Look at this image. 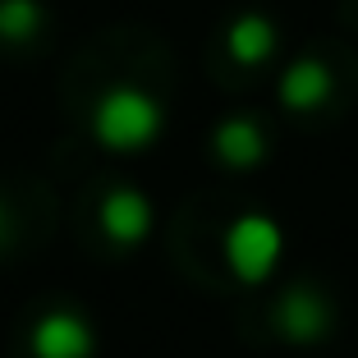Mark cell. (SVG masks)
Instances as JSON below:
<instances>
[{
  "mask_svg": "<svg viewBox=\"0 0 358 358\" xmlns=\"http://www.w3.org/2000/svg\"><path fill=\"white\" fill-rule=\"evenodd\" d=\"M87 134L101 152H115V157L148 152L166 134V106H161L157 92H148L138 83H110L92 101Z\"/></svg>",
  "mask_w": 358,
  "mask_h": 358,
  "instance_id": "cell-1",
  "label": "cell"
},
{
  "mask_svg": "<svg viewBox=\"0 0 358 358\" xmlns=\"http://www.w3.org/2000/svg\"><path fill=\"white\" fill-rule=\"evenodd\" d=\"M285 257V225L266 211H239L221 234V262L243 289H262Z\"/></svg>",
  "mask_w": 358,
  "mask_h": 358,
  "instance_id": "cell-2",
  "label": "cell"
},
{
  "mask_svg": "<svg viewBox=\"0 0 358 358\" xmlns=\"http://www.w3.org/2000/svg\"><path fill=\"white\" fill-rule=\"evenodd\" d=\"M271 331L285 345H322L336 331V303L313 280H294L271 303Z\"/></svg>",
  "mask_w": 358,
  "mask_h": 358,
  "instance_id": "cell-3",
  "label": "cell"
},
{
  "mask_svg": "<svg viewBox=\"0 0 358 358\" xmlns=\"http://www.w3.org/2000/svg\"><path fill=\"white\" fill-rule=\"evenodd\" d=\"M32 358H92L96 331L78 308H46L28 331Z\"/></svg>",
  "mask_w": 358,
  "mask_h": 358,
  "instance_id": "cell-4",
  "label": "cell"
},
{
  "mask_svg": "<svg viewBox=\"0 0 358 358\" xmlns=\"http://www.w3.org/2000/svg\"><path fill=\"white\" fill-rule=\"evenodd\" d=\"M96 225L115 248H138V243H148L152 225H157V207H152V198L143 189L120 184L96 202Z\"/></svg>",
  "mask_w": 358,
  "mask_h": 358,
  "instance_id": "cell-5",
  "label": "cell"
},
{
  "mask_svg": "<svg viewBox=\"0 0 358 358\" xmlns=\"http://www.w3.org/2000/svg\"><path fill=\"white\" fill-rule=\"evenodd\" d=\"M331 92H336V74H331V64L322 55H294L275 78V101L285 110H294V115L322 110L331 101Z\"/></svg>",
  "mask_w": 358,
  "mask_h": 358,
  "instance_id": "cell-6",
  "label": "cell"
},
{
  "mask_svg": "<svg viewBox=\"0 0 358 358\" xmlns=\"http://www.w3.org/2000/svg\"><path fill=\"white\" fill-rule=\"evenodd\" d=\"M211 157L225 170H253L266 161V129L253 115H225L211 129Z\"/></svg>",
  "mask_w": 358,
  "mask_h": 358,
  "instance_id": "cell-7",
  "label": "cell"
},
{
  "mask_svg": "<svg viewBox=\"0 0 358 358\" xmlns=\"http://www.w3.org/2000/svg\"><path fill=\"white\" fill-rule=\"evenodd\" d=\"M275 46H280V28H275L266 14H257V10L234 14L230 28H225V55H230L234 64H243V69L266 64L275 55Z\"/></svg>",
  "mask_w": 358,
  "mask_h": 358,
  "instance_id": "cell-8",
  "label": "cell"
},
{
  "mask_svg": "<svg viewBox=\"0 0 358 358\" xmlns=\"http://www.w3.org/2000/svg\"><path fill=\"white\" fill-rule=\"evenodd\" d=\"M46 28V5L42 0H0V42L23 46Z\"/></svg>",
  "mask_w": 358,
  "mask_h": 358,
  "instance_id": "cell-9",
  "label": "cell"
},
{
  "mask_svg": "<svg viewBox=\"0 0 358 358\" xmlns=\"http://www.w3.org/2000/svg\"><path fill=\"white\" fill-rule=\"evenodd\" d=\"M10 239H14V216L5 207V198H0V248H10Z\"/></svg>",
  "mask_w": 358,
  "mask_h": 358,
  "instance_id": "cell-10",
  "label": "cell"
}]
</instances>
